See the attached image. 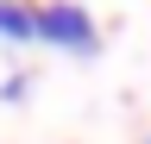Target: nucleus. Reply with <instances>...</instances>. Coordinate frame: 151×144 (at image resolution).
Segmentation results:
<instances>
[{"label":"nucleus","mask_w":151,"mask_h":144,"mask_svg":"<svg viewBox=\"0 0 151 144\" xmlns=\"http://www.w3.org/2000/svg\"><path fill=\"white\" fill-rule=\"evenodd\" d=\"M38 38L63 44V50H94V25H88L82 6H44L38 13Z\"/></svg>","instance_id":"1"},{"label":"nucleus","mask_w":151,"mask_h":144,"mask_svg":"<svg viewBox=\"0 0 151 144\" xmlns=\"http://www.w3.org/2000/svg\"><path fill=\"white\" fill-rule=\"evenodd\" d=\"M0 38H13V44L38 38V13H32V6H19V0H0Z\"/></svg>","instance_id":"2"}]
</instances>
